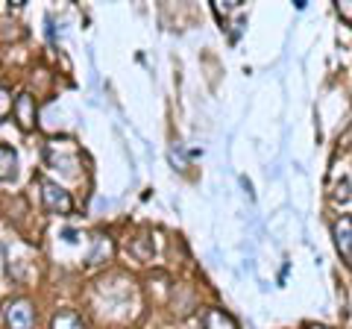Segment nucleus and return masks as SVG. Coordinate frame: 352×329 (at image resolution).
<instances>
[{
  "instance_id": "1",
  "label": "nucleus",
  "mask_w": 352,
  "mask_h": 329,
  "mask_svg": "<svg viewBox=\"0 0 352 329\" xmlns=\"http://www.w3.org/2000/svg\"><path fill=\"white\" fill-rule=\"evenodd\" d=\"M41 203L50 215H68L74 209L71 194L65 189H59L56 182H50V180H41Z\"/></svg>"
},
{
  "instance_id": "2",
  "label": "nucleus",
  "mask_w": 352,
  "mask_h": 329,
  "mask_svg": "<svg viewBox=\"0 0 352 329\" xmlns=\"http://www.w3.org/2000/svg\"><path fill=\"white\" fill-rule=\"evenodd\" d=\"M3 317H6L9 329H32L36 326V309H32V303L24 297L9 300L6 309H3Z\"/></svg>"
},
{
  "instance_id": "3",
  "label": "nucleus",
  "mask_w": 352,
  "mask_h": 329,
  "mask_svg": "<svg viewBox=\"0 0 352 329\" xmlns=\"http://www.w3.org/2000/svg\"><path fill=\"white\" fill-rule=\"evenodd\" d=\"M12 112L18 118V127L24 129V133H30L32 127H36V100H32V94H18L15 103H12Z\"/></svg>"
},
{
  "instance_id": "4",
  "label": "nucleus",
  "mask_w": 352,
  "mask_h": 329,
  "mask_svg": "<svg viewBox=\"0 0 352 329\" xmlns=\"http://www.w3.org/2000/svg\"><path fill=\"white\" fill-rule=\"evenodd\" d=\"M335 244L340 250V256L349 259V253H352V217H340L335 224Z\"/></svg>"
},
{
  "instance_id": "5",
  "label": "nucleus",
  "mask_w": 352,
  "mask_h": 329,
  "mask_svg": "<svg viewBox=\"0 0 352 329\" xmlns=\"http://www.w3.org/2000/svg\"><path fill=\"white\" fill-rule=\"evenodd\" d=\"M15 173H18V153L12 147H6V145H0V180H15Z\"/></svg>"
},
{
  "instance_id": "6",
  "label": "nucleus",
  "mask_w": 352,
  "mask_h": 329,
  "mask_svg": "<svg viewBox=\"0 0 352 329\" xmlns=\"http://www.w3.org/2000/svg\"><path fill=\"white\" fill-rule=\"evenodd\" d=\"M206 329H238L235 317L226 315L223 309H208L206 312Z\"/></svg>"
},
{
  "instance_id": "7",
  "label": "nucleus",
  "mask_w": 352,
  "mask_h": 329,
  "mask_svg": "<svg viewBox=\"0 0 352 329\" xmlns=\"http://www.w3.org/2000/svg\"><path fill=\"white\" fill-rule=\"evenodd\" d=\"M50 329H85V326H82V321H80V317H76L74 312L62 309V312H56V315H53Z\"/></svg>"
},
{
  "instance_id": "8",
  "label": "nucleus",
  "mask_w": 352,
  "mask_h": 329,
  "mask_svg": "<svg viewBox=\"0 0 352 329\" xmlns=\"http://www.w3.org/2000/svg\"><path fill=\"white\" fill-rule=\"evenodd\" d=\"M12 94H9V89H6V85H0V120H3L9 112H12Z\"/></svg>"
},
{
  "instance_id": "9",
  "label": "nucleus",
  "mask_w": 352,
  "mask_h": 329,
  "mask_svg": "<svg viewBox=\"0 0 352 329\" xmlns=\"http://www.w3.org/2000/svg\"><path fill=\"white\" fill-rule=\"evenodd\" d=\"M103 256H106V259L112 256V244H109V241H103V238H97V250L91 253V265H97V262H100Z\"/></svg>"
},
{
  "instance_id": "10",
  "label": "nucleus",
  "mask_w": 352,
  "mask_h": 329,
  "mask_svg": "<svg viewBox=\"0 0 352 329\" xmlns=\"http://www.w3.org/2000/svg\"><path fill=\"white\" fill-rule=\"evenodd\" d=\"M338 15L346 21V24H352V0H340L338 3Z\"/></svg>"
},
{
  "instance_id": "11",
  "label": "nucleus",
  "mask_w": 352,
  "mask_h": 329,
  "mask_svg": "<svg viewBox=\"0 0 352 329\" xmlns=\"http://www.w3.org/2000/svg\"><path fill=\"white\" fill-rule=\"evenodd\" d=\"M308 329H329V326H317V323H311V326H308Z\"/></svg>"
}]
</instances>
